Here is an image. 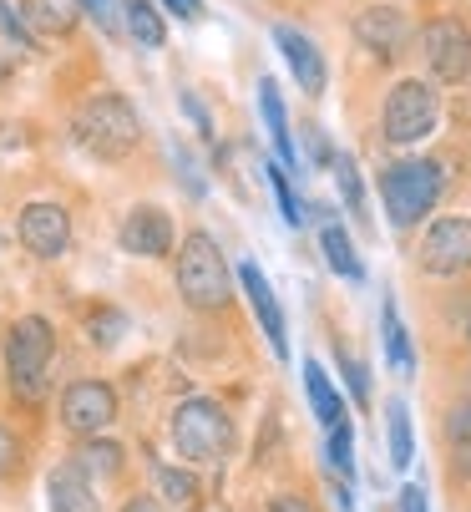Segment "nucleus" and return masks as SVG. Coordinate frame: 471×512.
<instances>
[{
    "mask_svg": "<svg viewBox=\"0 0 471 512\" xmlns=\"http://www.w3.org/2000/svg\"><path fill=\"white\" fill-rule=\"evenodd\" d=\"M76 462H82L87 477H92V472H97V477H112V472H122V447H117V442H92Z\"/></svg>",
    "mask_w": 471,
    "mask_h": 512,
    "instance_id": "a878e982",
    "label": "nucleus"
},
{
    "mask_svg": "<svg viewBox=\"0 0 471 512\" xmlns=\"http://www.w3.org/2000/svg\"><path fill=\"white\" fill-rule=\"evenodd\" d=\"M168 6H173L183 21H198V16H203V0H168Z\"/></svg>",
    "mask_w": 471,
    "mask_h": 512,
    "instance_id": "f704fd0d",
    "label": "nucleus"
},
{
    "mask_svg": "<svg viewBox=\"0 0 471 512\" xmlns=\"http://www.w3.org/2000/svg\"><path fill=\"white\" fill-rule=\"evenodd\" d=\"M82 6H92L97 16H107V21H112V0H82Z\"/></svg>",
    "mask_w": 471,
    "mask_h": 512,
    "instance_id": "4c0bfd02",
    "label": "nucleus"
},
{
    "mask_svg": "<svg viewBox=\"0 0 471 512\" xmlns=\"http://www.w3.org/2000/svg\"><path fill=\"white\" fill-rule=\"evenodd\" d=\"M355 41L365 51H375V61H396L411 41V21L401 6H370L355 16Z\"/></svg>",
    "mask_w": 471,
    "mask_h": 512,
    "instance_id": "f8f14e48",
    "label": "nucleus"
},
{
    "mask_svg": "<svg viewBox=\"0 0 471 512\" xmlns=\"http://www.w3.org/2000/svg\"><path fill=\"white\" fill-rule=\"evenodd\" d=\"M117 244H122L127 254H137V259H168V254H173V218H168L163 208L142 203V208H132V213L122 218Z\"/></svg>",
    "mask_w": 471,
    "mask_h": 512,
    "instance_id": "9d476101",
    "label": "nucleus"
},
{
    "mask_svg": "<svg viewBox=\"0 0 471 512\" xmlns=\"http://www.w3.org/2000/svg\"><path fill=\"white\" fill-rule=\"evenodd\" d=\"M304 148H309V158L314 163H330L335 153H330V142H325V132L320 127H304Z\"/></svg>",
    "mask_w": 471,
    "mask_h": 512,
    "instance_id": "2f4dec72",
    "label": "nucleus"
},
{
    "mask_svg": "<svg viewBox=\"0 0 471 512\" xmlns=\"http://www.w3.org/2000/svg\"><path fill=\"white\" fill-rule=\"evenodd\" d=\"M436 117H441V102L431 92V82H396L385 97V112H380V127H385V142L396 148H416L436 132Z\"/></svg>",
    "mask_w": 471,
    "mask_h": 512,
    "instance_id": "423d86ee",
    "label": "nucleus"
},
{
    "mask_svg": "<svg viewBox=\"0 0 471 512\" xmlns=\"http://www.w3.org/2000/svg\"><path fill=\"white\" fill-rule=\"evenodd\" d=\"M401 512H426V492L421 487H406L401 492Z\"/></svg>",
    "mask_w": 471,
    "mask_h": 512,
    "instance_id": "72a5a7b5",
    "label": "nucleus"
},
{
    "mask_svg": "<svg viewBox=\"0 0 471 512\" xmlns=\"http://www.w3.org/2000/svg\"><path fill=\"white\" fill-rule=\"evenodd\" d=\"M385 421H390V467L406 472V467H411V457H416V442H411V411H406V401H401V396L385 406Z\"/></svg>",
    "mask_w": 471,
    "mask_h": 512,
    "instance_id": "aec40b11",
    "label": "nucleus"
},
{
    "mask_svg": "<svg viewBox=\"0 0 471 512\" xmlns=\"http://www.w3.org/2000/svg\"><path fill=\"white\" fill-rule=\"evenodd\" d=\"M274 46L284 51V61H289V71H294V82H299L309 97H320V92H325V82H330L320 46H314L304 31H294V26H274Z\"/></svg>",
    "mask_w": 471,
    "mask_h": 512,
    "instance_id": "ddd939ff",
    "label": "nucleus"
},
{
    "mask_svg": "<svg viewBox=\"0 0 471 512\" xmlns=\"http://www.w3.org/2000/svg\"><path fill=\"white\" fill-rule=\"evenodd\" d=\"M46 497H51V512H97V492H92V477L82 472V462H61L46 482Z\"/></svg>",
    "mask_w": 471,
    "mask_h": 512,
    "instance_id": "2eb2a0df",
    "label": "nucleus"
},
{
    "mask_svg": "<svg viewBox=\"0 0 471 512\" xmlns=\"http://www.w3.org/2000/svg\"><path fill=\"white\" fill-rule=\"evenodd\" d=\"M380 325H385V355H390V365H396V371H411L416 355H411V335H406V325L396 320V305H385Z\"/></svg>",
    "mask_w": 471,
    "mask_h": 512,
    "instance_id": "b1692460",
    "label": "nucleus"
},
{
    "mask_svg": "<svg viewBox=\"0 0 471 512\" xmlns=\"http://www.w3.org/2000/svg\"><path fill=\"white\" fill-rule=\"evenodd\" d=\"M173 279H178V295L193 310H223L228 295H233V274H228V259L213 244V234H188L183 239Z\"/></svg>",
    "mask_w": 471,
    "mask_h": 512,
    "instance_id": "7ed1b4c3",
    "label": "nucleus"
},
{
    "mask_svg": "<svg viewBox=\"0 0 471 512\" xmlns=\"http://www.w3.org/2000/svg\"><path fill=\"white\" fill-rule=\"evenodd\" d=\"M16 462H21V442H16V436H11L6 426H0V477H11V472H16Z\"/></svg>",
    "mask_w": 471,
    "mask_h": 512,
    "instance_id": "7c9ffc66",
    "label": "nucleus"
},
{
    "mask_svg": "<svg viewBox=\"0 0 471 512\" xmlns=\"http://www.w3.org/2000/svg\"><path fill=\"white\" fill-rule=\"evenodd\" d=\"M340 371H345V381H350V391H355V401L365 406V401H370V376H365V365H360L355 355H340Z\"/></svg>",
    "mask_w": 471,
    "mask_h": 512,
    "instance_id": "c756f323",
    "label": "nucleus"
},
{
    "mask_svg": "<svg viewBox=\"0 0 471 512\" xmlns=\"http://www.w3.org/2000/svg\"><path fill=\"white\" fill-rule=\"evenodd\" d=\"M320 244H325V259H330L335 274H345V279H360L365 274V264L355 259V244H350V234L340 224H325L320 229Z\"/></svg>",
    "mask_w": 471,
    "mask_h": 512,
    "instance_id": "412c9836",
    "label": "nucleus"
},
{
    "mask_svg": "<svg viewBox=\"0 0 471 512\" xmlns=\"http://www.w3.org/2000/svg\"><path fill=\"white\" fill-rule=\"evenodd\" d=\"M239 284H244V295H249V305H254V315H259V325H264V335H269L274 355H289V330H284V310H279L274 289H269V279H264V269H259L254 259H244V264H239Z\"/></svg>",
    "mask_w": 471,
    "mask_h": 512,
    "instance_id": "4468645a",
    "label": "nucleus"
},
{
    "mask_svg": "<svg viewBox=\"0 0 471 512\" xmlns=\"http://www.w3.org/2000/svg\"><path fill=\"white\" fill-rule=\"evenodd\" d=\"M16 229H21V244H26L36 259H56V254H66V244H71V213H66L61 203H26Z\"/></svg>",
    "mask_w": 471,
    "mask_h": 512,
    "instance_id": "9b49d317",
    "label": "nucleus"
},
{
    "mask_svg": "<svg viewBox=\"0 0 471 512\" xmlns=\"http://www.w3.org/2000/svg\"><path fill=\"white\" fill-rule=\"evenodd\" d=\"M112 416H117V396H112L107 381H71V386H66V396H61V421H66V431L97 436V431L112 426Z\"/></svg>",
    "mask_w": 471,
    "mask_h": 512,
    "instance_id": "1a4fd4ad",
    "label": "nucleus"
},
{
    "mask_svg": "<svg viewBox=\"0 0 471 512\" xmlns=\"http://www.w3.org/2000/svg\"><path fill=\"white\" fill-rule=\"evenodd\" d=\"M330 467H335L340 477L355 472V447H350V426H345V421L330 426Z\"/></svg>",
    "mask_w": 471,
    "mask_h": 512,
    "instance_id": "cd10ccee",
    "label": "nucleus"
},
{
    "mask_svg": "<svg viewBox=\"0 0 471 512\" xmlns=\"http://www.w3.org/2000/svg\"><path fill=\"white\" fill-rule=\"evenodd\" d=\"M421 269L436 274V279H456L471 269V218L466 213H451V218H436L421 239Z\"/></svg>",
    "mask_w": 471,
    "mask_h": 512,
    "instance_id": "6e6552de",
    "label": "nucleus"
},
{
    "mask_svg": "<svg viewBox=\"0 0 471 512\" xmlns=\"http://www.w3.org/2000/svg\"><path fill=\"white\" fill-rule=\"evenodd\" d=\"M330 168H335V183H340V193H345V203H350V213L365 224V183H360V168H355V158L350 153H335L330 158Z\"/></svg>",
    "mask_w": 471,
    "mask_h": 512,
    "instance_id": "4be33fe9",
    "label": "nucleus"
},
{
    "mask_svg": "<svg viewBox=\"0 0 471 512\" xmlns=\"http://www.w3.org/2000/svg\"><path fill=\"white\" fill-rule=\"evenodd\" d=\"M421 51H426V66H431V77L456 87L471 77V31L456 21V16H441L421 31Z\"/></svg>",
    "mask_w": 471,
    "mask_h": 512,
    "instance_id": "0eeeda50",
    "label": "nucleus"
},
{
    "mask_svg": "<svg viewBox=\"0 0 471 512\" xmlns=\"http://www.w3.org/2000/svg\"><path fill=\"white\" fill-rule=\"evenodd\" d=\"M127 26L142 46H163L168 31H163V16L152 11V0H127Z\"/></svg>",
    "mask_w": 471,
    "mask_h": 512,
    "instance_id": "5701e85b",
    "label": "nucleus"
},
{
    "mask_svg": "<svg viewBox=\"0 0 471 512\" xmlns=\"http://www.w3.org/2000/svg\"><path fill=\"white\" fill-rule=\"evenodd\" d=\"M76 142H82L87 153L117 163V158H127L137 142H142V122H137V112H132L127 97L97 92V97L82 102V112H76Z\"/></svg>",
    "mask_w": 471,
    "mask_h": 512,
    "instance_id": "f03ea898",
    "label": "nucleus"
},
{
    "mask_svg": "<svg viewBox=\"0 0 471 512\" xmlns=\"http://www.w3.org/2000/svg\"><path fill=\"white\" fill-rule=\"evenodd\" d=\"M0 31H6V36H16V41H31V31L11 16V6H6V0H0Z\"/></svg>",
    "mask_w": 471,
    "mask_h": 512,
    "instance_id": "473e14b6",
    "label": "nucleus"
},
{
    "mask_svg": "<svg viewBox=\"0 0 471 512\" xmlns=\"http://www.w3.org/2000/svg\"><path fill=\"white\" fill-rule=\"evenodd\" d=\"M173 447H178V457H188V462H218V457H228V447H233V421H228V411H223L218 401H208V396L183 401V406L173 411Z\"/></svg>",
    "mask_w": 471,
    "mask_h": 512,
    "instance_id": "39448f33",
    "label": "nucleus"
},
{
    "mask_svg": "<svg viewBox=\"0 0 471 512\" xmlns=\"http://www.w3.org/2000/svg\"><path fill=\"white\" fill-rule=\"evenodd\" d=\"M152 482H157V502H163L168 512H193V507L203 502L198 477H188V472H178V467H157Z\"/></svg>",
    "mask_w": 471,
    "mask_h": 512,
    "instance_id": "6ab92c4d",
    "label": "nucleus"
},
{
    "mask_svg": "<svg viewBox=\"0 0 471 512\" xmlns=\"http://www.w3.org/2000/svg\"><path fill=\"white\" fill-rule=\"evenodd\" d=\"M446 436H451V447L471 452V396H466V401H456V406L446 411Z\"/></svg>",
    "mask_w": 471,
    "mask_h": 512,
    "instance_id": "c85d7f7f",
    "label": "nucleus"
},
{
    "mask_svg": "<svg viewBox=\"0 0 471 512\" xmlns=\"http://www.w3.org/2000/svg\"><path fill=\"white\" fill-rule=\"evenodd\" d=\"M87 325H92V340H97L102 350H112V345L122 340V330H127V315L112 310V305H97V310L87 315Z\"/></svg>",
    "mask_w": 471,
    "mask_h": 512,
    "instance_id": "393cba45",
    "label": "nucleus"
},
{
    "mask_svg": "<svg viewBox=\"0 0 471 512\" xmlns=\"http://www.w3.org/2000/svg\"><path fill=\"white\" fill-rule=\"evenodd\" d=\"M269 188H274V198H279L284 224H289V229H299V224H304V208H299V198H294V188H289V173H284L279 163L269 168Z\"/></svg>",
    "mask_w": 471,
    "mask_h": 512,
    "instance_id": "bb28decb",
    "label": "nucleus"
},
{
    "mask_svg": "<svg viewBox=\"0 0 471 512\" xmlns=\"http://www.w3.org/2000/svg\"><path fill=\"white\" fill-rule=\"evenodd\" d=\"M259 112H264V122H269V137H274L279 163L289 168V163H294V137H289V117H284V102H279V82H274V77L259 82Z\"/></svg>",
    "mask_w": 471,
    "mask_h": 512,
    "instance_id": "a211bd4d",
    "label": "nucleus"
},
{
    "mask_svg": "<svg viewBox=\"0 0 471 512\" xmlns=\"http://www.w3.org/2000/svg\"><path fill=\"white\" fill-rule=\"evenodd\" d=\"M441 188H446V168L436 158H401L380 173V198H385V213L396 229H416L436 208Z\"/></svg>",
    "mask_w": 471,
    "mask_h": 512,
    "instance_id": "f257e3e1",
    "label": "nucleus"
},
{
    "mask_svg": "<svg viewBox=\"0 0 471 512\" xmlns=\"http://www.w3.org/2000/svg\"><path fill=\"white\" fill-rule=\"evenodd\" d=\"M304 391H309V406H314V416H320L325 426H340V421H345L340 391H335V381L325 376L320 360H304Z\"/></svg>",
    "mask_w": 471,
    "mask_h": 512,
    "instance_id": "f3484780",
    "label": "nucleus"
},
{
    "mask_svg": "<svg viewBox=\"0 0 471 512\" xmlns=\"http://www.w3.org/2000/svg\"><path fill=\"white\" fill-rule=\"evenodd\" d=\"M269 512H314V507H309L304 497H279V502H274Z\"/></svg>",
    "mask_w": 471,
    "mask_h": 512,
    "instance_id": "e433bc0d",
    "label": "nucleus"
},
{
    "mask_svg": "<svg viewBox=\"0 0 471 512\" xmlns=\"http://www.w3.org/2000/svg\"><path fill=\"white\" fill-rule=\"evenodd\" d=\"M51 355H56V330H51V320L21 315V320L6 330V371H11V386H16L21 401H41Z\"/></svg>",
    "mask_w": 471,
    "mask_h": 512,
    "instance_id": "20e7f679",
    "label": "nucleus"
},
{
    "mask_svg": "<svg viewBox=\"0 0 471 512\" xmlns=\"http://www.w3.org/2000/svg\"><path fill=\"white\" fill-rule=\"evenodd\" d=\"M82 21V0H21V26L31 36H66Z\"/></svg>",
    "mask_w": 471,
    "mask_h": 512,
    "instance_id": "dca6fc26",
    "label": "nucleus"
},
{
    "mask_svg": "<svg viewBox=\"0 0 471 512\" xmlns=\"http://www.w3.org/2000/svg\"><path fill=\"white\" fill-rule=\"evenodd\" d=\"M122 512H168V507L157 502V497H132V502H127Z\"/></svg>",
    "mask_w": 471,
    "mask_h": 512,
    "instance_id": "c9c22d12",
    "label": "nucleus"
}]
</instances>
